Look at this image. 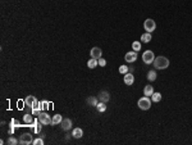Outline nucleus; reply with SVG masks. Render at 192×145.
Masks as SVG:
<instances>
[{"instance_id": "1", "label": "nucleus", "mask_w": 192, "mask_h": 145, "mask_svg": "<svg viewBox=\"0 0 192 145\" xmlns=\"http://www.w3.org/2000/svg\"><path fill=\"white\" fill-rule=\"evenodd\" d=\"M154 67L156 68V69H165V68L169 67V59L167 57H155L154 59Z\"/></svg>"}, {"instance_id": "14", "label": "nucleus", "mask_w": 192, "mask_h": 145, "mask_svg": "<svg viewBox=\"0 0 192 145\" xmlns=\"http://www.w3.org/2000/svg\"><path fill=\"white\" fill-rule=\"evenodd\" d=\"M155 93V91H154V87L151 86V85H146V86L143 87V94H145V96H151L152 94Z\"/></svg>"}, {"instance_id": "4", "label": "nucleus", "mask_w": 192, "mask_h": 145, "mask_svg": "<svg viewBox=\"0 0 192 145\" xmlns=\"http://www.w3.org/2000/svg\"><path fill=\"white\" fill-rule=\"evenodd\" d=\"M154 59H155V54H154V52H151V50H146L142 54V60L145 64L154 63Z\"/></svg>"}, {"instance_id": "29", "label": "nucleus", "mask_w": 192, "mask_h": 145, "mask_svg": "<svg viewBox=\"0 0 192 145\" xmlns=\"http://www.w3.org/2000/svg\"><path fill=\"white\" fill-rule=\"evenodd\" d=\"M10 123H12V126H13V127H19V126H20L18 121H17V120H14V118L10 121Z\"/></svg>"}, {"instance_id": "27", "label": "nucleus", "mask_w": 192, "mask_h": 145, "mask_svg": "<svg viewBox=\"0 0 192 145\" xmlns=\"http://www.w3.org/2000/svg\"><path fill=\"white\" fill-rule=\"evenodd\" d=\"M38 122H40V121H38ZM38 122H37V121H33V123H35V131H36V132H40L41 131V125H42V123H41V125H38Z\"/></svg>"}, {"instance_id": "28", "label": "nucleus", "mask_w": 192, "mask_h": 145, "mask_svg": "<svg viewBox=\"0 0 192 145\" xmlns=\"http://www.w3.org/2000/svg\"><path fill=\"white\" fill-rule=\"evenodd\" d=\"M99 66L100 67H105L106 66V60H105L104 58H100L99 59Z\"/></svg>"}, {"instance_id": "19", "label": "nucleus", "mask_w": 192, "mask_h": 145, "mask_svg": "<svg viewBox=\"0 0 192 145\" xmlns=\"http://www.w3.org/2000/svg\"><path fill=\"white\" fill-rule=\"evenodd\" d=\"M161 100V94L160 93H154L151 95V102L154 103H159Z\"/></svg>"}, {"instance_id": "10", "label": "nucleus", "mask_w": 192, "mask_h": 145, "mask_svg": "<svg viewBox=\"0 0 192 145\" xmlns=\"http://www.w3.org/2000/svg\"><path fill=\"white\" fill-rule=\"evenodd\" d=\"M90 54H91V58L100 59V58H101L102 52H101V49H100V48H97V46H94V48L90 50Z\"/></svg>"}, {"instance_id": "16", "label": "nucleus", "mask_w": 192, "mask_h": 145, "mask_svg": "<svg viewBox=\"0 0 192 145\" xmlns=\"http://www.w3.org/2000/svg\"><path fill=\"white\" fill-rule=\"evenodd\" d=\"M61 121H63V117H61V114H54V117H53V121H51V126L59 125V123H61Z\"/></svg>"}, {"instance_id": "3", "label": "nucleus", "mask_w": 192, "mask_h": 145, "mask_svg": "<svg viewBox=\"0 0 192 145\" xmlns=\"http://www.w3.org/2000/svg\"><path fill=\"white\" fill-rule=\"evenodd\" d=\"M143 28H145V31L146 32H154L155 31V28H156V23H155V21L151 19V18H147L146 21L143 22Z\"/></svg>"}, {"instance_id": "20", "label": "nucleus", "mask_w": 192, "mask_h": 145, "mask_svg": "<svg viewBox=\"0 0 192 145\" xmlns=\"http://www.w3.org/2000/svg\"><path fill=\"white\" fill-rule=\"evenodd\" d=\"M97 111L100 112V113H102V112L106 111V103H102V102H99V104L96 105Z\"/></svg>"}, {"instance_id": "6", "label": "nucleus", "mask_w": 192, "mask_h": 145, "mask_svg": "<svg viewBox=\"0 0 192 145\" xmlns=\"http://www.w3.org/2000/svg\"><path fill=\"white\" fill-rule=\"evenodd\" d=\"M32 141H33L32 135L28 134V132H25V134H22L19 136V144H22V145H28V144H31Z\"/></svg>"}, {"instance_id": "17", "label": "nucleus", "mask_w": 192, "mask_h": 145, "mask_svg": "<svg viewBox=\"0 0 192 145\" xmlns=\"http://www.w3.org/2000/svg\"><path fill=\"white\" fill-rule=\"evenodd\" d=\"M99 66V59H95V58H91V59H88V62H87V67L88 68H95Z\"/></svg>"}, {"instance_id": "25", "label": "nucleus", "mask_w": 192, "mask_h": 145, "mask_svg": "<svg viewBox=\"0 0 192 145\" xmlns=\"http://www.w3.org/2000/svg\"><path fill=\"white\" fill-rule=\"evenodd\" d=\"M32 144H33V145H44V140H42V137H37V139H33V141H32Z\"/></svg>"}, {"instance_id": "15", "label": "nucleus", "mask_w": 192, "mask_h": 145, "mask_svg": "<svg viewBox=\"0 0 192 145\" xmlns=\"http://www.w3.org/2000/svg\"><path fill=\"white\" fill-rule=\"evenodd\" d=\"M151 39H152V36L150 32H145V34H142V36H141V41L145 44H149L151 41Z\"/></svg>"}, {"instance_id": "11", "label": "nucleus", "mask_w": 192, "mask_h": 145, "mask_svg": "<svg viewBox=\"0 0 192 145\" xmlns=\"http://www.w3.org/2000/svg\"><path fill=\"white\" fill-rule=\"evenodd\" d=\"M61 129L64 130V131H69L70 129H72V126H73V123H72V121L69 120V118H63V121H61Z\"/></svg>"}, {"instance_id": "18", "label": "nucleus", "mask_w": 192, "mask_h": 145, "mask_svg": "<svg viewBox=\"0 0 192 145\" xmlns=\"http://www.w3.org/2000/svg\"><path fill=\"white\" fill-rule=\"evenodd\" d=\"M87 104L88 105H92V107H96L99 104V99H97V96H90L87 98Z\"/></svg>"}, {"instance_id": "24", "label": "nucleus", "mask_w": 192, "mask_h": 145, "mask_svg": "<svg viewBox=\"0 0 192 145\" xmlns=\"http://www.w3.org/2000/svg\"><path fill=\"white\" fill-rule=\"evenodd\" d=\"M19 143V140H17L16 137H13V136H10L9 139H8V144L9 145H17Z\"/></svg>"}, {"instance_id": "9", "label": "nucleus", "mask_w": 192, "mask_h": 145, "mask_svg": "<svg viewBox=\"0 0 192 145\" xmlns=\"http://www.w3.org/2000/svg\"><path fill=\"white\" fill-rule=\"evenodd\" d=\"M97 99H99L100 102H102V103H108L109 100H110V94H109L108 91L102 90V91H100V93H99V95H97Z\"/></svg>"}, {"instance_id": "26", "label": "nucleus", "mask_w": 192, "mask_h": 145, "mask_svg": "<svg viewBox=\"0 0 192 145\" xmlns=\"http://www.w3.org/2000/svg\"><path fill=\"white\" fill-rule=\"evenodd\" d=\"M127 72H128V67H127V66H120V67H119V73H122V75H126Z\"/></svg>"}, {"instance_id": "21", "label": "nucleus", "mask_w": 192, "mask_h": 145, "mask_svg": "<svg viewBox=\"0 0 192 145\" xmlns=\"http://www.w3.org/2000/svg\"><path fill=\"white\" fill-rule=\"evenodd\" d=\"M147 80H149V81H155L156 80V72L155 71H149V72H147Z\"/></svg>"}, {"instance_id": "2", "label": "nucleus", "mask_w": 192, "mask_h": 145, "mask_svg": "<svg viewBox=\"0 0 192 145\" xmlns=\"http://www.w3.org/2000/svg\"><path fill=\"white\" fill-rule=\"evenodd\" d=\"M137 105H138V108L142 109V111H149V109L151 108V99H150L149 96L140 98L137 102Z\"/></svg>"}, {"instance_id": "8", "label": "nucleus", "mask_w": 192, "mask_h": 145, "mask_svg": "<svg viewBox=\"0 0 192 145\" xmlns=\"http://www.w3.org/2000/svg\"><path fill=\"white\" fill-rule=\"evenodd\" d=\"M25 103H26V105L27 107H29V108H33V107H36V105H38L40 103L37 102V99L35 96H32V95H29V96H27L25 99Z\"/></svg>"}, {"instance_id": "5", "label": "nucleus", "mask_w": 192, "mask_h": 145, "mask_svg": "<svg viewBox=\"0 0 192 145\" xmlns=\"http://www.w3.org/2000/svg\"><path fill=\"white\" fill-rule=\"evenodd\" d=\"M38 121H40V123H42V125L49 126V125H51L53 118L50 117L48 113H44V112H41V113L38 114Z\"/></svg>"}, {"instance_id": "22", "label": "nucleus", "mask_w": 192, "mask_h": 145, "mask_svg": "<svg viewBox=\"0 0 192 145\" xmlns=\"http://www.w3.org/2000/svg\"><path fill=\"white\" fill-rule=\"evenodd\" d=\"M132 50H135V52H140L141 50V43L140 41H133V43H132Z\"/></svg>"}, {"instance_id": "13", "label": "nucleus", "mask_w": 192, "mask_h": 145, "mask_svg": "<svg viewBox=\"0 0 192 145\" xmlns=\"http://www.w3.org/2000/svg\"><path fill=\"white\" fill-rule=\"evenodd\" d=\"M72 136H73L74 139H81L82 136H83V131H82V129H79V127H76V129H73Z\"/></svg>"}, {"instance_id": "12", "label": "nucleus", "mask_w": 192, "mask_h": 145, "mask_svg": "<svg viewBox=\"0 0 192 145\" xmlns=\"http://www.w3.org/2000/svg\"><path fill=\"white\" fill-rule=\"evenodd\" d=\"M123 81H124V84H126V85L131 86V85H133V82H135V76L132 75V73L127 72L126 75H124V77H123Z\"/></svg>"}, {"instance_id": "7", "label": "nucleus", "mask_w": 192, "mask_h": 145, "mask_svg": "<svg viewBox=\"0 0 192 145\" xmlns=\"http://www.w3.org/2000/svg\"><path fill=\"white\" fill-rule=\"evenodd\" d=\"M124 59L127 63H133V62L137 60V52L132 50V52H128L127 54L124 55Z\"/></svg>"}, {"instance_id": "23", "label": "nucleus", "mask_w": 192, "mask_h": 145, "mask_svg": "<svg viewBox=\"0 0 192 145\" xmlns=\"http://www.w3.org/2000/svg\"><path fill=\"white\" fill-rule=\"evenodd\" d=\"M23 121H25L27 125H31V123L33 122V120H32L31 114H25V117H23Z\"/></svg>"}]
</instances>
